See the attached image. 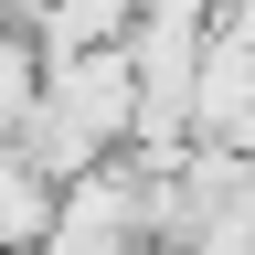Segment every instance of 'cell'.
<instances>
[{
    "label": "cell",
    "instance_id": "cell-1",
    "mask_svg": "<svg viewBox=\"0 0 255 255\" xmlns=\"http://www.w3.org/2000/svg\"><path fill=\"white\" fill-rule=\"evenodd\" d=\"M117 149H138V64H128V43L53 53L43 107L21 117V159L64 191V181H85L96 159H117Z\"/></svg>",
    "mask_w": 255,
    "mask_h": 255
},
{
    "label": "cell",
    "instance_id": "cell-2",
    "mask_svg": "<svg viewBox=\"0 0 255 255\" xmlns=\"http://www.w3.org/2000/svg\"><path fill=\"white\" fill-rule=\"evenodd\" d=\"M245 96H255V32L202 21V64H191V138H223Z\"/></svg>",
    "mask_w": 255,
    "mask_h": 255
},
{
    "label": "cell",
    "instance_id": "cell-3",
    "mask_svg": "<svg viewBox=\"0 0 255 255\" xmlns=\"http://www.w3.org/2000/svg\"><path fill=\"white\" fill-rule=\"evenodd\" d=\"M53 223V181L21 159V138H0V255H32Z\"/></svg>",
    "mask_w": 255,
    "mask_h": 255
},
{
    "label": "cell",
    "instance_id": "cell-4",
    "mask_svg": "<svg viewBox=\"0 0 255 255\" xmlns=\"http://www.w3.org/2000/svg\"><path fill=\"white\" fill-rule=\"evenodd\" d=\"M43 75H53L43 43H32L21 21H0V138H21V117L43 107Z\"/></svg>",
    "mask_w": 255,
    "mask_h": 255
},
{
    "label": "cell",
    "instance_id": "cell-5",
    "mask_svg": "<svg viewBox=\"0 0 255 255\" xmlns=\"http://www.w3.org/2000/svg\"><path fill=\"white\" fill-rule=\"evenodd\" d=\"M223 149H245V159H255V96L234 107V128H223Z\"/></svg>",
    "mask_w": 255,
    "mask_h": 255
},
{
    "label": "cell",
    "instance_id": "cell-6",
    "mask_svg": "<svg viewBox=\"0 0 255 255\" xmlns=\"http://www.w3.org/2000/svg\"><path fill=\"white\" fill-rule=\"evenodd\" d=\"M138 255H181V245H138Z\"/></svg>",
    "mask_w": 255,
    "mask_h": 255
}]
</instances>
